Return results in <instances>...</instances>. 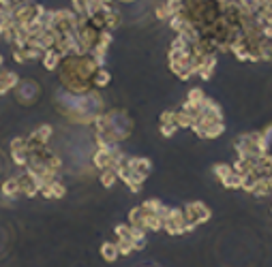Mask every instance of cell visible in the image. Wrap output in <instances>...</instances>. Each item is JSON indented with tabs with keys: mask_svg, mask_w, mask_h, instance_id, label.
Segmentation results:
<instances>
[{
	"mask_svg": "<svg viewBox=\"0 0 272 267\" xmlns=\"http://www.w3.org/2000/svg\"><path fill=\"white\" fill-rule=\"evenodd\" d=\"M103 254L108 261H114L118 257V246H111V244H105L103 246Z\"/></svg>",
	"mask_w": 272,
	"mask_h": 267,
	"instance_id": "1",
	"label": "cell"
}]
</instances>
